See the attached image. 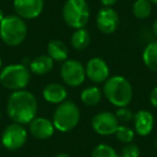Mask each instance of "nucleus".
I'll return each instance as SVG.
<instances>
[{
    "label": "nucleus",
    "mask_w": 157,
    "mask_h": 157,
    "mask_svg": "<svg viewBox=\"0 0 157 157\" xmlns=\"http://www.w3.org/2000/svg\"><path fill=\"white\" fill-rule=\"evenodd\" d=\"M120 157H140V150L135 144H127L123 147Z\"/></svg>",
    "instance_id": "393cba45"
},
{
    "label": "nucleus",
    "mask_w": 157,
    "mask_h": 157,
    "mask_svg": "<svg viewBox=\"0 0 157 157\" xmlns=\"http://www.w3.org/2000/svg\"><path fill=\"white\" fill-rule=\"evenodd\" d=\"M27 141V131L23 125L13 123L6 127L1 136V142L7 150L16 151L25 145Z\"/></svg>",
    "instance_id": "6e6552de"
},
{
    "label": "nucleus",
    "mask_w": 157,
    "mask_h": 157,
    "mask_svg": "<svg viewBox=\"0 0 157 157\" xmlns=\"http://www.w3.org/2000/svg\"><path fill=\"white\" fill-rule=\"evenodd\" d=\"M100 2L102 3V6H105V7L111 8L112 6H114L117 2V0H100Z\"/></svg>",
    "instance_id": "bb28decb"
},
{
    "label": "nucleus",
    "mask_w": 157,
    "mask_h": 157,
    "mask_svg": "<svg viewBox=\"0 0 157 157\" xmlns=\"http://www.w3.org/2000/svg\"><path fill=\"white\" fill-rule=\"evenodd\" d=\"M3 18H5V16H3V12L1 11V9H0V23L2 22Z\"/></svg>",
    "instance_id": "c756f323"
},
{
    "label": "nucleus",
    "mask_w": 157,
    "mask_h": 157,
    "mask_svg": "<svg viewBox=\"0 0 157 157\" xmlns=\"http://www.w3.org/2000/svg\"><path fill=\"white\" fill-rule=\"evenodd\" d=\"M86 76L92 82L95 83H102L109 78L110 70L108 63L99 57H94L90 59L85 67Z\"/></svg>",
    "instance_id": "f8f14e48"
},
{
    "label": "nucleus",
    "mask_w": 157,
    "mask_h": 157,
    "mask_svg": "<svg viewBox=\"0 0 157 157\" xmlns=\"http://www.w3.org/2000/svg\"><path fill=\"white\" fill-rule=\"evenodd\" d=\"M155 146H156V148H157V138H156V140H155Z\"/></svg>",
    "instance_id": "473e14b6"
},
{
    "label": "nucleus",
    "mask_w": 157,
    "mask_h": 157,
    "mask_svg": "<svg viewBox=\"0 0 157 157\" xmlns=\"http://www.w3.org/2000/svg\"><path fill=\"white\" fill-rule=\"evenodd\" d=\"M27 36V25L18 15H7L0 23V38L9 46H17Z\"/></svg>",
    "instance_id": "7ed1b4c3"
},
{
    "label": "nucleus",
    "mask_w": 157,
    "mask_h": 157,
    "mask_svg": "<svg viewBox=\"0 0 157 157\" xmlns=\"http://www.w3.org/2000/svg\"><path fill=\"white\" fill-rule=\"evenodd\" d=\"M115 116H116V118H117L118 122L129 123L131 120H133L135 114H133L132 111L129 110L127 107H123V108H118V110L115 113Z\"/></svg>",
    "instance_id": "b1692460"
},
{
    "label": "nucleus",
    "mask_w": 157,
    "mask_h": 157,
    "mask_svg": "<svg viewBox=\"0 0 157 157\" xmlns=\"http://www.w3.org/2000/svg\"><path fill=\"white\" fill-rule=\"evenodd\" d=\"M48 55L54 61L63 63L68 58V48L60 40H52L48 44Z\"/></svg>",
    "instance_id": "f3484780"
},
{
    "label": "nucleus",
    "mask_w": 157,
    "mask_h": 157,
    "mask_svg": "<svg viewBox=\"0 0 157 157\" xmlns=\"http://www.w3.org/2000/svg\"><path fill=\"white\" fill-rule=\"evenodd\" d=\"M150 1L153 3H155V5H157V0H150Z\"/></svg>",
    "instance_id": "2f4dec72"
},
{
    "label": "nucleus",
    "mask_w": 157,
    "mask_h": 157,
    "mask_svg": "<svg viewBox=\"0 0 157 157\" xmlns=\"http://www.w3.org/2000/svg\"><path fill=\"white\" fill-rule=\"evenodd\" d=\"M152 12V5L150 0H136L132 6V13L139 20L148 17Z\"/></svg>",
    "instance_id": "412c9836"
},
{
    "label": "nucleus",
    "mask_w": 157,
    "mask_h": 157,
    "mask_svg": "<svg viewBox=\"0 0 157 157\" xmlns=\"http://www.w3.org/2000/svg\"><path fill=\"white\" fill-rule=\"evenodd\" d=\"M29 130L35 138L39 140H46L54 135L55 127L53 122L44 117H35L29 123Z\"/></svg>",
    "instance_id": "ddd939ff"
},
{
    "label": "nucleus",
    "mask_w": 157,
    "mask_h": 157,
    "mask_svg": "<svg viewBox=\"0 0 157 157\" xmlns=\"http://www.w3.org/2000/svg\"><path fill=\"white\" fill-rule=\"evenodd\" d=\"M92 157H120L112 146L108 144H98L92 153Z\"/></svg>",
    "instance_id": "4be33fe9"
},
{
    "label": "nucleus",
    "mask_w": 157,
    "mask_h": 157,
    "mask_svg": "<svg viewBox=\"0 0 157 157\" xmlns=\"http://www.w3.org/2000/svg\"><path fill=\"white\" fill-rule=\"evenodd\" d=\"M42 94H43V98L48 102L58 105V103H61L65 101V99L67 98L68 93L67 90L61 84L51 83L44 87Z\"/></svg>",
    "instance_id": "2eb2a0df"
},
{
    "label": "nucleus",
    "mask_w": 157,
    "mask_h": 157,
    "mask_svg": "<svg viewBox=\"0 0 157 157\" xmlns=\"http://www.w3.org/2000/svg\"><path fill=\"white\" fill-rule=\"evenodd\" d=\"M118 125V121L113 113L103 111L96 114L92 120V127L96 133L100 136H111L115 133Z\"/></svg>",
    "instance_id": "1a4fd4ad"
},
{
    "label": "nucleus",
    "mask_w": 157,
    "mask_h": 157,
    "mask_svg": "<svg viewBox=\"0 0 157 157\" xmlns=\"http://www.w3.org/2000/svg\"><path fill=\"white\" fill-rule=\"evenodd\" d=\"M143 61L148 69L157 72V42L146 45L143 51Z\"/></svg>",
    "instance_id": "aec40b11"
},
{
    "label": "nucleus",
    "mask_w": 157,
    "mask_h": 157,
    "mask_svg": "<svg viewBox=\"0 0 157 157\" xmlns=\"http://www.w3.org/2000/svg\"><path fill=\"white\" fill-rule=\"evenodd\" d=\"M44 8L43 0H14L13 9L16 15L23 20H33L42 13Z\"/></svg>",
    "instance_id": "9d476101"
},
{
    "label": "nucleus",
    "mask_w": 157,
    "mask_h": 157,
    "mask_svg": "<svg viewBox=\"0 0 157 157\" xmlns=\"http://www.w3.org/2000/svg\"><path fill=\"white\" fill-rule=\"evenodd\" d=\"M71 45L76 51H83L90 45V35L85 28L75 29L73 35L71 36Z\"/></svg>",
    "instance_id": "a211bd4d"
},
{
    "label": "nucleus",
    "mask_w": 157,
    "mask_h": 157,
    "mask_svg": "<svg viewBox=\"0 0 157 157\" xmlns=\"http://www.w3.org/2000/svg\"><path fill=\"white\" fill-rule=\"evenodd\" d=\"M63 17L68 26L84 28L90 20V7L85 0H67L63 8Z\"/></svg>",
    "instance_id": "423d86ee"
},
{
    "label": "nucleus",
    "mask_w": 157,
    "mask_h": 157,
    "mask_svg": "<svg viewBox=\"0 0 157 157\" xmlns=\"http://www.w3.org/2000/svg\"><path fill=\"white\" fill-rule=\"evenodd\" d=\"M1 67H2V59L0 57V69H1Z\"/></svg>",
    "instance_id": "7c9ffc66"
},
{
    "label": "nucleus",
    "mask_w": 157,
    "mask_h": 157,
    "mask_svg": "<svg viewBox=\"0 0 157 157\" xmlns=\"http://www.w3.org/2000/svg\"><path fill=\"white\" fill-rule=\"evenodd\" d=\"M115 136L118 141L123 142V143H130L135 137V131L130 127L126 126V125H122V126L117 127L115 131Z\"/></svg>",
    "instance_id": "5701e85b"
},
{
    "label": "nucleus",
    "mask_w": 157,
    "mask_h": 157,
    "mask_svg": "<svg viewBox=\"0 0 157 157\" xmlns=\"http://www.w3.org/2000/svg\"><path fill=\"white\" fill-rule=\"evenodd\" d=\"M38 111L35 95L28 90H15L10 95L7 103V113L14 123L21 125L29 124Z\"/></svg>",
    "instance_id": "f257e3e1"
},
{
    "label": "nucleus",
    "mask_w": 157,
    "mask_h": 157,
    "mask_svg": "<svg viewBox=\"0 0 157 157\" xmlns=\"http://www.w3.org/2000/svg\"><path fill=\"white\" fill-rule=\"evenodd\" d=\"M30 81V71L25 65L14 63L5 67L0 72V83L11 90H24Z\"/></svg>",
    "instance_id": "20e7f679"
},
{
    "label": "nucleus",
    "mask_w": 157,
    "mask_h": 157,
    "mask_svg": "<svg viewBox=\"0 0 157 157\" xmlns=\"http://www.w3.org/2000/svg\"><path fill=\"white\" fill-rule=\"evenodd\" d=\"M54 60L48 55H40L30 61V71L38 75L46 74L53 69Z\"/></svg>",
    "instance_id": "dca6fc26"
},
{
    "label": "nucleus",
    "mask_w": 157,
    "mask_h": 157,
    "mask_svg": "<svg viewBox=\"0 0 157 157\" xmlns=\"http://www.w3.org/2000/svg\"><path fill=\"white\" fill-rule=\"evenodd\" d=\"M153 33L157 37V20L155 21L154 24H153Z\"/></svg>",
    "instance_id": "cd10ccee"
},
{
    "label": "nucleus",
    "mask_w": 157,
    "mask_h": 157,
    "mask_svg": "<svg viewBox=\"0 0 157 157\" xmlns=\"http://www.w3.org/2000/svg\"><path fill=\"white\" fill-rule=\"evenodd\" d=\"M150 100L151 103L153 105V107H155L157 109V86L155 88H153V90L151 92Z\"/></svg>",
    "instance_id": "a878e982"
},
{
    "label": "nucleus",
    "mask_w": 157,
    "mask_h": 157,
    "mask_svg": "<svg viewBox=\"0 0 157 157\" xmlns=\"http://www.w3.org/2000/svg\"><path fill=\"white\" fill-rule=\"evenodd\" d=\"M54 157H71L69 154H66V153H59V154L55 155Z\"/></svg>",
    "instance_id": "c85d7f7f"
},
{
    "label": "nucleus",
    "mask_w": 157,
    "mask_h": 157,
    "mask_svg": "<svg viewBox=\"0 0 157 157\" xmlns=\"http://www.w3.org/2000/svg\"><path fill=\"white\" fill-rule=\"evenodd\" d=\"M105 96L115 107H127L132 99V87L126 78L115 75L109 78L103 86Z\"/></svg>",
    "instance_id": "f03ea898"
},
{
    "label": "nucleus",
    "mask_w": 157,
    "mask_h": 157,
    "mask_svg": "<svg viewBox=\"0 0 157 157\" xmlns=\"http://www.w3.org/2000/svg\"><path fill=\"white\" fill-rule=\"evenodd\" d=\"M0 120H1V111H0Z\"/></svg>",
    "instance_id": "72a5a7b5"
},
{
    "label": "nucleus",
    "mask_w": 157,
    "mask_h": 157,
    "mask_svg": "<svg viewBox=\"0 0 157 157\" xmlns=\"http://www.w3.org/2000/svg\"><path fill=\"white\" fill-rule=\"evenodd\" d=\"M135 130L139 136L145 137L152 132L154 128V116L146 110H140L135 114Z\"/></svg>",
    "instance_id": "4468645a"
},
{
    "label": "nucleus",
    "mask_w": 157,
    "mask_h": 157,
    "mask_svg": "<svg viewBox=\"0 0 157 157\" xmlns=\"http://www.w3.org/2000/svg\"><path fill=\"white\" fill-rule=\"evenodd\" d=\"M102 97V92L96 86H90L81 93V100L84 105L87 107H95L97 105L101 100Z\"/></svg>",
    "instance_id": "6ab92c4d"
},
{
    "label": "nucleus",
    "mask_w": 157,
    "mask_h": 157,
    "mask_svg": "<svg viewBox=\"0 0 157 157\" xmlns=\"http://www.w3.org/2000/svg\"><path fill=\"white\" fill-rule=\"evenodd\" d=\"M60 75L63 81L71 87L81 85L86 78L85 68L75 59H67L61 65Z\"/></svg>",
    "instance_id": "0eeeda50"
},
{
    "label": "nucleus",
    "mask_w": 157,
    "mask_h": 157,
    "mask_svg": "<svg viewBox=\"0 0 157 157\" xmlns=\"http://www.w3.org/2000/svg\"><path fill=\"white\" fill-rule=\"evenodd\" d=\"M96 25L102 33L105 35L113 33L120 25V17L117 12L112 8H102L97 14Z\"/></svg>",
    "instance_id": "9b49d317"
},
{
    "label": "nucleus",
    "mask_w": 157,
    "mask_h": 157,
    "mask_svg": "<svg viewBox=\"0 0 157 157\" xmlns=\"http://www.w3.org/2000/svg\"><path fill=\"white\" fill-rule=\"evenodd\" d=\"M80 122V110L72 101H63L57 107L53 115V125L60 132H68Z\"/></svg>",
    "instance_id": "39448f33"
}]
</instances>
